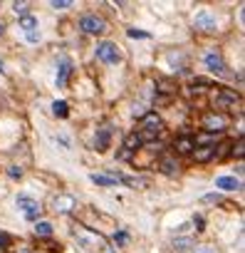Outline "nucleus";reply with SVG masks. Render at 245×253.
<instances>
[{"label": "nucleus", "mask_w": 245, "mask_h": 253, "mask_svg": "<svg viewBox=\"0 0 245 253\" xmlns=\"http://www.w3.org/2000/svg\"><path fill=\"white\" fill-rule=\"evenodd\" d=\"M174 246H176V248H181V251H186L188 246H193V241H191V238H178Z\"/></svg>", "instance_id": "a878e982"}, {"label": "nucleus", "mask_w": 245, "mask_h": 253, "mask_svg": "<svg viewBox=\"0 0 245 253\" xmlns=\"http://www.w3.org/2000/svg\"><path fill=\"white\" fill-rule=\"evenodd\" d=\"M89 179L97 186H114L116 181H121V174H92Z\"/></svg>", "instance_id": "dca6fc26"}, {"label": "nucleus", "mask_w": 245, "mask_h": 253, "mask_svg": "<svg viewBox=\"0 0 245 253\" xmlns=\"http://www.w3.org/2000/svg\"><path fill=\"white\" fill-rule=\"evenodd\" d=\"M94 55H97V60L104 62V65H116V62H121V50H119L116 42H106V40H104V42H97Z\"/></svg>", "instance_id": "39448f33"}, {"label": "nucleus", "mask_w": 245, "mask_h": 253, "mask_svg": "<svg viewBox=\"0 0 245 253\" xmlns=\"http://www.w3.org/2000/svg\"><path fill=\"white\" fill-rule=\"evenodd\" d=\"M161 129H164V124H161L159 114H156V112H146V114H141V129H139L137 134H139L141 142L146 144V142L156 139V134H159Z\"/></svg>", "instance_id": "f03ea898"}, {"label": "nucleus", "mask_w": 245, "mask_h": 253, "mask_svg": "<svg viewBox=\"0 0 245 253\" xmlns=\"http://www.w3.org/2000/svg\"><path fill=\"white\" fill-rule=\"evenodd\" d=\"M159 169H161V174H166V176H176L178 169H181V164H178L174 157H164V159L159 162Z\"/></svg>", "instance_id": "2eb2a0df"}, {"label": "nucleus", "mask_w": 245, "mask_h": 253, "mask_svg": "<svg viewBox=\"0 0 245 253\" xmlns=\"http://www.w3.org/2000/svg\"><path fill=\"white\" fill-rule=\"evenodd\" d=\"M8 176H10V179H20V176H23V169H20V167H10V169H8Z\"/></svg>", "instance_id": "cd10ccee"}, {"label": "nucleus", "mask_w": 245, "mask_h": 253, "mask_svg": "<svg viewBox=\"0 0 245 253\" xmlns=\"http://www.w3.org/2000/svg\"><path fill=\"white\" fill-rule=\"evenodd\" d=\"M74 236L79 238V243H82L87 251H97V246H99L104 253H111V251H109V243L104 241V236H99V233H94V231H89V228H74Z\"/></svg>", "instance_id": "20e7f679"}, {"label": "nucleus", "mask_w": 245, "mask_h": 253, "mask_svg": "<svg viewBox=\"0 0 245 253\" xmlns=\"http://www.w3.org/2000/svg\"><path fill=\"white\" fill-rule=\"evenodd\" d=\"M79 30L87 35H104V33H109V23L97 13H87L79 18Z\"/></svg>", "instance_id": "7ed1b4c3"}, {"label": "nucleus", "mask_w": 245, "mask_h": 253, "mask_svg": "<svg viewBox=\"0 0 245 253\" xmlns=\"http://www.w3.org/2000/svg\"><path fill=\"white\" fill-rule=\"evenodd\" d=\"M196 253H218L215 248H210V246H203V248H198Z\"/></svg>", "instance_id": "c756f323"}, {"label": "nucleus", "mask_w": 245, "mask_h": 253, "mask_svg": "<svg viewBox=\"0 0 245 253\" xmlns=\"http://www.w3.org/2000/svg\"><path fill=\"white\" fill-rule=\"evenodd\" d=\"M203 62H206V67H208L213 75H225V62H223L220 52H215V50H208V52L203 55Z\"/></svg>", "instance_id": "1a4fd4ad"}, {"label": "nucleus", "mask_w": 245, "mask_h": 253, "mask_svg": "<svg viewBox=\"0 0 245 253\" xmlns=\"http://www.w3.org/2000/svg\"><path fill=\"white\" fill-rule=\"evenodd\" d=\"M20 28H23V30H28V33L37 30V18H33V15H25V18H20Z\"/></svg>", "instance_id": "6ab92c4d"}, {"label": "nucleus", "mask_w": 245, "mask_h": 253, "mask_svg": "<svg viewBox=\"0 0 245 253\" xmlns=\"http://www.w3.org/2000/svg\"><path fill=\"white\" fill-rule=\"evenodd\" d=\"M193 25H196V30H201V33H215V15H213L210 10H201V13L196 15Z\"/></svg>", "instance_id": "6e6552de"}, {"label": "nucleus", "mask_w": 245, "mask_h": 253, "mask_svg": "<svg viewBox=\"0 0 245 253\" xmlns=\"http://www.w3.org/2000/svg\"><path fill=\"white\" fill-rule=\"evenodd\" d=\"M228 157H238V159L243 157V139H238V144L233 147V152H228Z\"/></svg>", "instance_id": "b1692460"}, {"label": "nucleus", "mask_w": 245, "mask_h": 253, "mask_svg": "<svg viewBox=\"0 0 245 253\" xmlns=\"http://www.w3.org/2000/svg\"><path fill=\"white\" fill-rule=\"evenodd\" d=\"M174 149H176V154H193L196 142H193L191 134H181V137L174 139Z\"/></svg>", "instance_id": "9b49d317"}, {"label": "nucleus", "mask_w": 245, "mask_h": 253, "mask_svg": "<svg viewBox=\"0 0 245 253\" xmlns=\"http://www.w3.org/2000/svg\"><path fill=\"white\" fill-rule=\"evenodd\" d=\"M141 147H144V142H141V137H139L137 132H132V134H129V137L124 139V149H127L129 154H134V152H139Z\"/></svg>", "instance_id": "f3484780"}, {"label": "nucleus", "mask_w": 245, "mask_h": 253, "mask_svg": "<svg viewBox=\"0 0 245 253\" xmlns=\"http://www.w3.org/2000/svg\"><path fill=\"white\" fill-rule=\"evenodd\" d=\"M129 38H137V40H146V38H149V33H141V30L132 28V30H129Z\"/></svg>", "instance_id": "393cba45"}, {"label": "nucleus", "mask_w": 245, "mask_h": 253, "mask_svg": "<svg viewBox=\"0 0 245 253\" xmlns=\"http://www.w3.org/2000/svg\"><path fill=\"white\" fill-rule=\"evenodd\" d=\"M28 40H30V42H37V40H40V33H35V30L28 33Z\"/></svg>", "instance_id": "c85d7f7f"}, {"label": "nucleus", "mask_w": 245, "mask_h": 253, "mask_svg": "<svg viewBox=\"0 0 245 253\" xmlns=\"http://www.w3.org/2000/svg\"><path fill=\"white\" fill-rule=\"evenodd\" d=\"M240 186H243V181L235 176H218L215 179V189H223V191H238Z\"/></svg>", "instance_id": "ddd939ff"}, {"label": "nucleus", "mask_w": 245, "mask_h": 253, "mask_svg": "<svg viewBox=\"0 0 245 253\" xmlns=\"http://www.w3.org/2000/svg\"><path fill=\"white\" fill-rule=\"evenodd\" d=\"M106 147H109V129L104 126L97 132V152H106Z\"/></svg>", "instance_id": "a211bd4d"}, {"label": "nucleus", "mask_w": 245, "mask_h": 253, "mask_svg": "<svg viewBox=\"0 0 245 253\" xmlns=\"http://www.w3.org/2000/svg\"><path fill=\"white\" fill-rule=\"evenodd\" d=\"M193 159H196L198 164H206V162L215 159V144H213V147H196V149H193Z\"/></svg>", "instance_id": "4468645a"}, {"label": "nucleus", "mask_w": 245, "mask_h": 253, "mask_svg": "<svg viewBox=\"0 0 245 253\" xmlns=\"http://www.w3.org/2000/svg\"><path fill=\"white\" fill-rule=\"evenodd\" d=\"M55 10H62V8H72V0H52L50 3Z\"/></svg>", "instance_id": "5701e85b"}, {"label": "nucleus", "mask_w": 245, "mask_h": 253, "mask_svg": "<svg viewBox=\"0 0 245 253\" xmlns=\"http://www.w3.org/2000/svg\"><path fill=\"white\" fill-rule=\"evenodd\" d=\"M28 8H30L28 3H15V5H13L15 15H20V18H25V15H28Z\"/></svg>", "instance_id": "4be33fe9"}, {"label": "nucleus", "mask_w": 245, "mask_h": 253, "mask_svg": "<svg viewBox=\"0 0 245 253\" xmlns=\"http://www.w3.org/2000/svg\"><path fill=\"white\" fill-rule=\"evenodd\" d=\"M70 75H72V62L67 57H62L60 60V67H57V87H65L67 80H70Z\"/></svg>", "instance_id": "f8f14e48"}, {"label": "nucleus", "mask_w": 245, "mask_h": 253, "mask_svg": "<svg viewBox=\"0 0 245 253\" xmlns=\"http://www.w3.org/2000/svg\"><path fill=\"white\" fill-rule=\"evenodd\" d=\"M228 124H230V117L223 114V112H206L203 119H201V126L208 132V134H223L228 129Z\"/></svg>", "instance_id": "f257e3e1"}, {"label": "nucleus", "mask_w": 245, "mask_h": 253, "mask_svg": "<svg viewBox=\"0 0 245 253\" xmlns=\"http://www.w3.org/2000/svg\"><path fill=\"white\" fill-rule=\"evenodd\" d=\"M52 114H55V117H60V119H65V117L70 114L67 102H55V104H52Z\"/></svg>", "instance_id": "aec40b11"}, {"label": "nucleus", "mask_w": 245, "mask_h": 253, "mask_svg": "<svg viewBox=\"0 0 245 253\" xmlns=\"http://www.w3.org/2000/svg\"><path fill=\"white\" fill-rule=\"evenodd\" d=\"M235 102H238V94L233 92V89H218V92H213V112H223V109H230V107H235Z\"/></svg>", "instance_id": "423d86ee"}, {"label": "nucleus", "mask_w": 245, "mask_h": 253, "mask_svg": "<svg viewBox=\"0 0 245 253\" xmlns=\"http://www.w3.org/2000/svg\"><path fill=\"white\" fill-rule=\"evenodd\" d=\"M3 30H5V25H3V23H0V35H3Z\"/></svg>", "instance_id": "7c9ffc66"}, {"label": "nucleus", "mask_w": 245, "mask_h": 253, "mask_svg": "<svg viewBox=\"0 0 245 253\" xmlns=\"http://www.w3.org/2000/svg\"><path fill=\"white\" fill-rule=\"evenodd\" d=\"M10 243H13V238L8 233H0V248H10Z\"/></svg>", "instance_id": "bb28decb"}, {"label": "nucleus", "mask_w": 245, "mask_h": 253, "mask_svg": "<svg viewBox=\"0 0 245 253\" xmlns=\"http://www.w3.org/2000/svg\"><path fill=\"white\" fill-rule=\"evenodd\" d=\"M18 209H23V213H25V218H28V221H37V218H40V213H42L40 204H37L35 199L25 196V194H20V196H18Z\"/></svg>", "instance_id": "0eeeda50"}, {"label": "nucleus", "mask_w": 245, "mask_h": 253, "mask_svg": "<svg viewBox=\"0 0 245 253\" xmlns=\"http://www.w3.org/2000/svg\"><path fill=\"white\" fill-rule=\"evenodd\" d=\"M35 233H37V236H52V223L37 221V223H35Z\"/></svg>", "instance_id": "412c9836"}, {"label": "nucleus", "mask_w": 245, "mask_h": 253, "mask_svg": "<svg viewBox=\"0 0 245 253\" xmlns=\"http://www.w3.org/2000/svg\"><path fill=\"white\" fill-rule=\"evenodd\" d=\"M52 206H55L57 213H70V211L77 209V199H74L72 194H57V196L52 199Z\"/></svg>", "instance_id": "9d476101"}]
</instances>
